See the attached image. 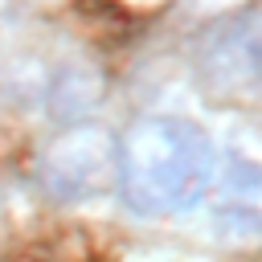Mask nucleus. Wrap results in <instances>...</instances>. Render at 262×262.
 Listing matches in <instances>:
<instances>
[{
	"label": "nucleus",
	"instance_id": "20e7f679",
	"mask_svg": "<svg viewBox=\"0 0 262 262\" xmlns=\"http://www.w3.org/2000/svg\"><path fill=\"white\" fill-rule=\"evenodd\" d=\"M102 94H106V82L94 66H61V74L45 90L53 119H82L102 102Z\"/></svg>",
	"mask_w": 262,
	"mask_h": 262
},
{
	"label": "nucleus",
	"instance_id": "7ed1b4c3",
	"mask_svg": "<svg viewBox=\"0 0 262 262\" xmlns=\"http://www.w3.org/2000/svg\"><path fill=\"white\" fill-rule=\"evenodd\" d=\"M201 70L217 90L254 94L258 86V12L246 8L217 25L201 45Z\"/></svg>",
	"mask_w": 262,
	"mask_h": 262
},
{
	"label": "nucleus",
	"instance_id": "f03ea898",
	"mask_svg": "<svg viewBox=\"0 0 262 262\" xmlns=\"http://www.w3.org/2000/svg\"><path fill=\"white\" fill-rule=\"evenodd\" d=\"M37 180L53 201H94L119 184V139L106 127H66L41 156Z\"/></svg>",
	"mask_w": 262,
	"mask_h": 262
},
{
	"label": "nucleus",
	"instance_id": "f257e3e1",
	"mask_svg": "<svg viewBox=\"0 0 262 262\" xmlns=\"http://www.w3.org/2000/svg\"><path fill=\"white\" fill-rule=\"evenodd\" d=\"M217 172L213 139L180 115H147L119 139V192L139 217H172L201 205Z\"/></svg>",
	"mask_w": 262,
	"mask_h": 262
}]
</instances>
